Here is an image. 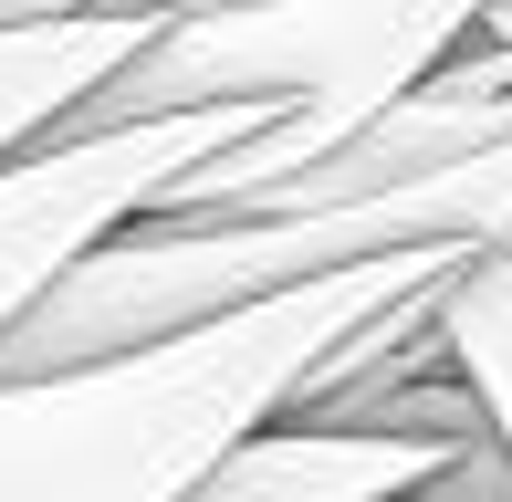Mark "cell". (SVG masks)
<instances>
[{"instance_id": "5b68a950", "label": "cell", "mask_w": 512, "mask_h": 502, "mask_svg": "<svg viewBox=\"0 0 512 502\" xmlns=\"http://www.w3.org/2000/svg\"><path fill=\"white\" fill-rule=\"evenodd\" d=\"M147 11H74V21H32V32H0V157L42 147L53 116L74 95H95L115 63L147 42Z\"/></svg>"}, {"instance_id": "6da1fadb", "label": "cell", "mask_w": 512, "mask_h": 502, "mask_svg": "<svg viewBox=\"0 0 512 502\" xmlns=\"http://www.w3.org/2000/svg\"><path fill=\"white\" fill-rule=\"evenodd\" d=\"M450 262L471 251H387L168 346L95 356L63 377H0V502H178L241 429H262L304 387V367L345 325L398 304L408 283H439Z\"/></svg>"}, {"instance_id": "7a4b0ae2", "label": "cell", "mask_w": 512, "mask_h": 502, "mask_svg": "<svg viewBox=\"0 0 512 502\" xmlns=\"http://www.w3.org/2000/svg\"><path fill=\"white\" fill-rule=\"evenodd\" d=\"M387 251H512V136L314 210H136L0 335V377H63L95 356L168 346L189 325H220Z\"/></svg>"}, {"instance_id": "8992f818", "label": "cell", "mask_w": 512, "mask_h": 502, "mask_svg": "<svg viewBox=\"0 0 512 502\" xmlns=\"http://www.w3.org/2000/svg\"><path fill=\"white\" fill-rule=\"evenodd\" d=\"M439 356L460 367V387L481 398V429L512 461V251H471L439 283Z\"/></svg>"}, {"instance_id": "52a82bcc", "label": "cell", "mask_w": 512, "mask_h": 502, "mask_svg": "<svg viewBox=\"0 0 512 502\" xmlns=\"http://www.w3.org/2000/svg\"><path fill=\"white\" fill-rule=\"evenodd\" d=\"M460 53H492L502 74H512V0H481V21L460 32Z\"/></svg>"}, {"instance_id": "3957f363", "label": "cell", "mask_w": 512, "mask_h": 502, "mask_svg": "<svg viewBox=\"0 0 512 502\" xmlns=\"http://www.w3.org/2000/svg\"><path fill=\"white\" fill-rule=\"evenodd\" d=\"M262 116H283V105H189V116L42 136V147L0 157V335H11L105 231H126L136 210H157V189H168L178 168L220 157L230 136H251Z\"/></svg>"}, {"instance_id": "ba28073f", "label": "cell", "mask_w": 512, "mask_h": 502, "mask_svg": "<svg viewBox=\"0 0 512 502\" xmlns=\"http://www.w3.org/2000/svg\"><path fill=\"white\" fill-rule=\"evenodd\" d=\"M74 11H105V0H0V32H32V21H74Z\"/></svg>"}, {"instance_id": "277c9868", "label": "cell", "mask_w": 512, "mask_h": 502, "mask_svg": "<svg viewBox=\"0 0 512 502\" xmlns=\"http://www.w3.org/2000/svg\"><path fill=\"white\" fill-rule=\"evenodd\" d=\"M460 440L439 429H335V419H262L220 450L178 502H408Z\"/></svg>"}]
</instances>
